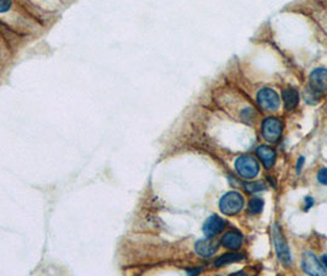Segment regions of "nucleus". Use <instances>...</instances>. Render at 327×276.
<instances>
[{"instance_id": "f257e3e1", "label": "nucleus", "mask_w": 327, "mask_h": 276, "mask_svg": "<svg viewBox=\"0 0 327 276\" xmlns=\"http://www.w3.org/2000/svg\"><path fill=\"white\" fill-rule=\"evenodd\" d=\"M236 171L242 178L252 179L258 174L259 165L255 157L250 155H242L235 161Z\"/></svg>"}, {"instance_id": "f03ea898", "label": "nucleus", "mask_w": 327, "mask_h": 276, "mask_svg": "<svg viewBox=\"0 0 327 276\" xmlns=\"http://www.w3.org/2000/svg\"><path fill=\"white\" fill-rule=\"evenodd\" d=\"M219 208L225 215H236L244 208V198L237 191H229L220 199Z\"/></svg>"}, {"instance_id": "7ed1b4c3", "label": "nucleus", "mask_w": 327, "mask_h": 276, "mask_svg": "<svg viewBox=\"0 0 327 276\" xmlns=\"http://www.w3.org/2000/svg\"><path fill=\"white\" fill-rule=\"evenodd\" d=\"M257 103L263 110L275 112L280 107V98L275 90L264 87L259 90L258 93H257Z\"/></svg>"}, {"instance_id": "20e7f679", "label": "nucleus", "mask_w": 327, "mask_h": 276, "mask_svg": "<svg viewBox=\"0 0 327 276\" xmlns=\"http://www.w3.org/2000/svg\"><path fill=\"white\" fill-rule=\"evenodd\" d=\"M283 131L282 122L275 117L266 118L262 123V135L268 143H276L280 138Z\"/></svg>"}, {"instance_id": "39448f33", "label": "nucleus", "mask_w": 327, "mask_h": 276, "mask_svg": "<svg viewBox=\"0 0 327 276\" xmlns=\"http://www.w3.org/2000/svg\"><path fill=\"white\" fill-rule=\"evenodd\" d=\"M273 241H275L276 252H277V256L280 258V260L285 265H289L290 260H292L289 248H288L287 242H285L278 225H275V227H273Z\"/></svg>"}, {"instance_id": "423d86ee", "label": "nucleus", "mask_w": 327, "mask_h": 276, "mask_svg": "<svg viewBox=\"0 0 327 276\" xmlns=\"http://www.w3.org/2000/svg\"><path fill=\"white\" fill-rule=\"evenodd\" d=\"M303 269H304L305 273L312 276H322L326 274V269L324 268V265H321L319 259L311 252H306L303 256Z\"/></svg>"}, {"instance_id": "0eeeda50", "label": "nucleus", "mask_w": 327, "mask_h": 276, "mask_svg": "<svg viewBox=\"0 0 327 276\" xmlns=\"http://www.w3.org/2000/svg\"><path fill=\"white\" fill-rule=\"evenodd\" d=\"M310 87L315 92L327 90V69L317 68L310 74Z\"/></svg>"}, {"instance_id": "6e6552de", "label": "nucleus", "mask_w": 327, "mask_h": 276, "mask_svg": "<svg viewBox=\"0 0 327 276\" xmlns=\"http://www.w3.org/2000/svg\"><path fill=\"white\" fill-rule=\"evenodd\" d=\"M225 221L220 216L211 215L203 225V232L207 237H214L224 230Z\"/></svg>"}, {"instance_id": "1a4fd4ad", "label": "nucleus", "mask_w": 327, "mask_h": 276, "mask_svg": "<svg viewBox=\"0 0 327 276\" xmlns=\"http://www.w3.org/2000/svg\"><path fill=\"white\" fill-rule=\"evenodd\" d=\"M218 249H219V243L211 239V237H207L206 239H201L196 243V252L204 258L214 255Z\"/></svg>"}, {"instance_id": "9d476101", "label": "nucleus", "mask_w": 327, "mask_h": 276, "mask_svg": "<svg viewBox=\"0 0 327 276\" xmlns=\"http://www.w3.org/2000/svg\"><path fill=\"white\" fill-rule=\"evenodd\" d=\"M256 153L267 170L273 167L276 162V151L273 149L266 145H261L256 150Z\"/></svg>"}, {"instance_id": "9b49d317", "label": "nucleus", "mask_w": 327, "mask_h": 276, "mask_svg": "<svg viewBox=\"0 0 327 276\" xmlns=\"http://www.w3.org/2000/svg\"><path fill=\"white\" fill-rule=\"evenodd\" d=\"M222 244L225 248H229L232 251H236L242 244V236L236 231H229L223 236Z\"/></svg>"}, {"instance_id": "f8f14e48", "label": "nucleus", "mask_w": 327, "mask_h": 276, "mask_svg": "<svg viewBox=\"0 0 327 276\" xmlns=\"http://www.w3.org/2000/svg\"><path fill=\"white\" fill-rule=\"evenodd\" d=\"M282 98L287 109L292 110L299 103V92L295 88H285L282 92Z\"/></svg>"}, {"instance_id": "ddd939ff", "label": "nucleus", "mask_w": 327, "mask_h": 276, "mask_svg": "<svg viewBox=\"0 0 327 276\" xmlns=\"http://www.w3.org/2000/svg\"><path fill=\"white\" fill-rule=\"evenodd\" d=\"M242 259H244V255H242V254L228 253V254H224V255H222L220 258L216 259L215 263H214V265H215L216 268H219V266H224L229 263L240 261V260H242Z\"/></svg>"}, {"instance_id": "4468645a", "label": "nucleus", "mask_w": 327, "mask_h": 276, "mask_svg": "<svg viewBox=\"0 0 327 276\" xmlns=\"http://www.w3.org/2000/svg\"><path fill=\"white\" fill-rule=\"evenodd\" d=\"M263 200L259 198H254L250 200L249 208H247V212H250L251 215H257V213L261 212L263 210Z\"/></svg>"}, {"instance_id": "2eb2a0df", "label": "nucleus", "mask_w": 327, "mask_h": 276, "mask_svg": "<svg viewBox=\"0 0 327 276\" xmlns=\"http://www.w3.org/2000/svg\"><path fill=\"white\" fill-rule=\"evenodd\" d=\"M245 188L249 193H258L266 191L267 186L263 182H254V183H245Z\"/></svg>"}, {"instance_id": "dca6fc26", "label": "nucleus", "mask_w": 327, "mask_h": 276, "mask_svg": "<svg viewBox=\"0 0 327 276\" xmlns=\"http://www.w3.org/2000/svg\"><path fill=\"white\" fill-rule=\"evenodd\" d=\"M317 181L324 186H327V169H322L317 174Z\"/></svg>"}, {"instance_id": "f3484780", "label": "nucleus", "mask_w": 327, "mask_h": 276, "mask_svg": "<svg viewBox=\"0 0 327 276\" xmlns=\"http://www.w3.org/2000/svg\"><path fill=\"white\" fill-rule=\"evenodd\" d=\"M11 0H0V13H5L10 9Z\"/></svg>"}, {"instance_id": "a211bd4d", "label": "nucleus", "mask_w": 327, "mask_h": 276, "mask_svg": "<svg viewBox=\"0 0 327 276\" xmlns=\"http://www.w3.org/2000/svg\"><path fill=\"white\" fill-rule=\"evenodd\" d=\"M305 203H306V208H305V210H309V209L314 205V199H312L311 196H307V198L305 199Z\"/></svg>"}, {"instance_id": "6ab92c4d", "label": "nucleus", "mask_w": 327, "mask_h": 276, "mask_svg": "<svg viewBox=\"0 0 327 276\" xmlns=\"http://www.w3.org/2000/svg\"><path fill=\"white\" fill-rule=\"evenodd\" d=\"M303 163H304V157H300L299 161H298V163H297V172H298V173H300V171H302Z\"/></svg>"}, {"instance_id": "aec40b11", "label": "nucleus", "mask_w": 327, "mask_h": 276, "mask_svg": "<svg viewBox=\"0 0 327 276\" xmlns=\"http://www.w3.org/2000/svg\"><path fill=\"white\" fill-rule=\"evenodd\" d=\"M322 263H324L325 268L327 269V254H324V255H322Z\"/></svg>"}]
</instances>
